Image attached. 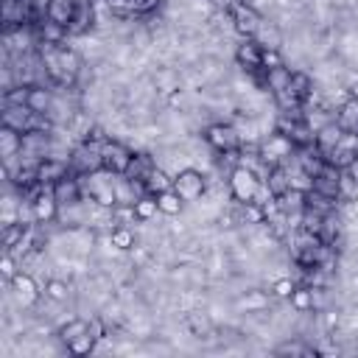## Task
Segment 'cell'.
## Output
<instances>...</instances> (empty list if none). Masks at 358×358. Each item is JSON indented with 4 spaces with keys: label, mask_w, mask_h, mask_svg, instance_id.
I'll return each instance as SVG.
<instances>
[{
    "label": "cell",
    "mask_w": 358,
    "mask_h": 358,
    "mask_svg": "<svg viewBox=\"0 0 358 358\" xmlns=\"http://www.w3.org/2000/svg\"><path fill=\"white\" fill-rule=\"evenodd\" d=\"M344 171H347V173H350L352 179H358V157H355V159H352V162H350V165H347Z\"/></svg>",
    "instance_id": "obj_42"
},
{
    "label": "cell",
    "mask_w": 358,
    "mask_h": 358,
    "mask_svg": "<svg viewBox=\"0 0 358 358\" xmlns=\"http://www.w3.org/2000/svg\"><path fill=\"white\" fill-rule=\"evenodd\" d=\"M22 151V131L11 129V126H3L0 129V157H14Z\"/></svg>",
    "instance_id": "obj_23"
},
{
    "label": "cell",
    "mask_w": 358,
    "mask_h": 358,
    "mask_svg": "<svg viewBox=\"0 0 358 358\" xmlns=\"http://www.w3.org/2000/svg\"><path fill=\"white\" fill-rule=\"evenodd\" d=\"M73 14H76V3L73 0H50V6H48V20L59 22L64 28L73 22Z\"/></svg>",
    "instance_id": "obj_27"
},
{
    "label": "cell",
    "mask_w": 358,
    "mask_h": 358,
    "mask_svg": "<svg viewBox=\"0 0 358 358\" xmlns=\"http://www.w3.org/2000/svg\"><path fill=\"white\" fill-rule=\"evenodd\" d=\"M271 296L274 294H266L263 288H246L241 291V296L235 299V308L241 313H266L268 305H271Z\"/></svg>",
    "instance_id": "obj_12"
},
{
    "label": "cell",
    "mask_w": 358,
    "mask_h": 358,
    "mask_svg": "<svg viewBox=\"0 0 358 358\" xmlns=\"http://www.w3.org/2000/svg\"><path fill=\"white\" fill-rule=\"evenodd\" d=\"M274 352H280V355H308L310 350H308L302 341H285V344H280Z\"/></svg>",
    "instance_id": "obj_40"
},
{
    "label": "cell",
    "mask_w": 358,
    "mask_h": 358,
    "mask_svg": "<svg viewBox=\"0 0 358 358\" xmlns=\"http://www.w3.org/2000/svg\"><path fill=\"white\" fill-rule=\"evenodd\" d=\"M294 313H310L313 310V294H310V285H296L294 294L288 296Z\"/></svg>",
    "instance_id": "obj_31"
},
{
    "label": "cell",
    "mask_w": 358,
    "mask_h": 358,
    "mask_svg": "<svg viewBox=\"0 0 358 358\" xmlns=\"http://www.w3.org/2000/svg\"><path fill=\"white\" fill-rule=\"evenodd\" d=\"M263 84L268 87V95H277L282 90H288L291 84V67H271V70H263Z\"/></svg>",
    "instance_id": "obj_21"
},
{
    "label": "cell",
    "mask_w": 358,
    "mask_h": 358,
    "mask_svg": "<svg viewBox=\"0 0 358 358\" xmlns=\"http://www.w3.org/2000/svg\"><path fill=\"white\" fill-rule=\"evenodd\" d=\"M151 84H154V90L162 95V98H168L171 92H176V90H182L185 84H182V67H173V64H154V73H151Z\"/></svg>",
    "instance_id": "obj_9"
},
{
    "label": "cell",
    "mask_w": 358,
    "mask_h": 358,
    "mask_svg": "<svg viewBox=\"0 0 358 358\" xmlns=\"http://www.w3.org/2000/svg\"><path fill=\"white\" fill-rule=\"evenodd\" d=\"M101 154H103V168H106L109 173H126L129 165H131V157H134L131 145H126V143L117 140V137L103 140V143H101Z\"/></svg>",
    "instance_id": "obj_7"
},
{
    "label": "cell",
    "mask_w": 358,
    "mask_h": 358,
    "mask_svg": "<svg viewBox=\"0 0 358 358\" xmlns=\"http://www.w3.org/2000/svg\"><path fill=\"white\" fill-rule=\"evenodd\" d=\"M87 330H90V322H87L84 316H73L70 322H64V324L56 330V336H59V341L67 347L70 341H76V338H78V336H84Z\"/></svg>",
    "instance_id": "obj_25"
},
{
    "label": "cell",
    "mask_w": 358,
    "mask_h": 358,
    "mask_svg": "<svg viewBox=\"0 0 358 358\" xmlns=\"http://www.w3.org/2000/svg\"><path fill=\"white\" fill-rule=\"evenodd\" d=\"M70 168L76 173H95L103 168V154H101V143L92 140H78V145L73 148V159Z\"/></svg>",
    "instance_id": "obj_6"
},
{
    "label": "cell",
    "mask_w": 358,
    "mask_h": 358,
    "mask_svg": "<svg viewBox=\"0 0 358 358\" xmlns=\"http://www.w3.org/2000/svg\"><path fill=\"white\" fill-rule=\"evenodd\" d=\"M157 204H159V215L176 218V215H182V213H185V204H187V201H185L173 187H168V190L157 193Z\"/></svg>",
    "instance_id": "obj_18"
},
{
    "label": "cell",
    "mask_w": 358,
    "mask_h": 358,
    "mask_svg": "<svg viewBox=\"0 0 358 358\" xmlns=\"http://www.w3.org/2000/svg\"><path fill=\"white\" fill-rule=\"evenodd\" d=\"M42 291H45V296H48L50 302L62 305V302H67V299H70L73 285H70V280H67V277H56V274H53V277H48V280H45Z\"/></svg>",
    "instance_id": "obj_19"
},
{
    "label": "cell",
    "mask_w": 358,
    "mask_h": 358,
    "mask_svg": "<svg viewBox=\"0 0 358 358\" xmlns=\"http://www.w3.org/2000/svg\"><path fill=\"white\" fill-rule=\"evenodd\" d=\"M344 84H347V90H350V95H352V98H358V73H355V70H350V73H347V78H344Z\"/></svg>",
    "instance_id": "obj_41"
},
{
    "label": "cell",
    "mask_w": 358,
    "mask_h": 358,
    "mask_svg": "<svg viewBox=\"0 0 358 358\" xmlns=\"http://www.w3.org/2000/svg\"><path fill=\"white\" fill-rule=\"evenodd\" d=\"M165 0H131V14H140V17H148L154 14Z\"/></svg>",
    "instance_id": "obj_38"
},
{
    "label": "cell",
    "mask_w": 358,
    "mask_h": 358,
    "mask_svg": "<svg viewBox=\"0 0 358 358\" xmlns=\"http://www.w3.org/2000/svg\"><path fill=\"white\" fill-rule=\"evenodd\" d=\"M56 92L50 84H31L28 87V109L31 112H50Z\"/></svg>",
    "instance_id": "obj_14"
},
{
    "label": "cell",
    "mask_w": 358,
    "mask_h": 358,
    "mask_svg": "<svg viewBox=\"0 0 358 358\" xmlns=\"http://www.w3.org/2000/svg\"><path fill=\"white\" fill-rule=\"evenodd\" d=\"M229 14H232V20H235V34L238 36H255V31L260 28V22H263V14L260 11H255L249 3H243V0H232L229 3Z\"/></svg>",
    "instance_id": "obj_8"
},
{
    "label": "cell",
    "mask_w": 358,
    "mask_h": 358,
    "mask_svg": "<svg viewBox=\"0 0 358 358\" xmlns=\"http://www.w3.org/2000/svg\"><path fill=\"white\" fill-rule=\"evenodd\" d=\"M294 288H296V280H294L291 274H280V277L271 280V294H274L277 299H288V296L294 294Z\"/></svg>",
    "instance_id": "obj_33"
},
{
    "label": "cell",
    "mask_w": 358,
    "mask_h": 358,
    "mask_svg": "<svg viewBox=\"0 0 358 358\" xmlns=\"http://www.w3.org/2000/svg\"><path fill=\"white\" fill-rule=\"evenodd\" d=\"M187 8H190L196 17H201V20H210V17L215 14V3H213V0H187Z\"/></svg>",
    "instance_id": "obj_37"
},
{
    "label": "cell",
    "mask_w": 358,
    "mask_h": 358,
    "mask_svg": "<svg viewBox=\"0 0 358 358\" xmlns=\"http://www.w3.org/2000/svg\"><path fill=\"white\" fill-rule=\"evenodd\" d=\"M341 134H344V129L338 126V120H330L324 129H319V131H316V148H319L322 159H324V154H327L330 148H336V145H338Z\"/></svg>",
    "instance_id": "obj_20"
},
{
    "label": "cell",
    "mask_w": 358,
    "mask_h": 358,
    "mask_svg": "<svg viewBox=\"0 0 358 358\" xmlns=\"http://www.w3.org/2000/svg\"><path fill=\"white\" fill-rule=\"evenodd\" d=\"M31 210H34L36 224H53L56 215H59V201H56L53 190H50V187L39 190V193L31 199Z\"/></svg>",
    "instance_id": "obj_11"
},
{
    "label": "cell",
    "mask_w": 358,
    "mask_h": 358,
    "mask_svg": "<svg viewBox=\"0 0 358 358\" xmlns=\"http://www.w3.org/2000/svg\"><path fill=\"white\" fill-rule=\"evenodd\" d=\"M95 344H98V341H95V338L90 336V330H87L84 336H78L76 341L67 344V352H70V355H90V352H95Z\"/></svg>",
    "instance_id": "obj_35"
},
{
    "label": "cell",
    "mask_w": 358,
    "mask_h": 358,
    "mask_svg": "<svg viewBox=\"0 0 358 358\" xmlns=\"http://www.w3.org/2000/svg\"><path fill=\"white\" fill-rule=\"evenodd\" d=\"M134 213H137V218H140L143 224H151V221L159 215V204H157V196H151V193L140 196V199L134 201Z\"/></svg>",
    "instance_id": "obj_30"
},
{
    "label": "cell",
    "mask_w": 358,
    "mask_h": 358,
    "mask_svg": "<svg viewBox=\"0 0 358 358\" xmlns=\"http://www.w3.org/2000/svg\"><path fill=\"white\" fill-rule=\"evenodd\" d=\"M260 53H263V48H260L252 36H243V39L235 45V50H232L238 67H243V70H249V73L263 70V67H260Z\"/></svg>",
    "instance_id": "obj_10"
},
{
    "label": "cell",
    "mask_w": 358,
    "mask_h": 358,
    "mask_svg": "<svg viewBox=\"0 0 358 358\" xmlns=\"http://www.w3.org/2000/svg\"><path fill=\"white\" fill-rule=\"evenodd\" d=\"M173 190L187 201V204H196L204 193H207V173L199 171V168H182L173 173Z\"/></svg>",
    "instance_id": "obj_3"
},
{
    "label": "cell",
    "mask_w": 358,
    "mask_h": 358,
    "mask_svg": "<svg viewBox=\"0 0 358 358\" xmlns=\"http://www.w3.org/2000/svg\"><path fill=\"white\" fill-rule=\"evenodd\" d=\"M277 8H296V0H274Z\"/></svg>",
    "instance_id": "obj_43"
},
{
    "label": "cell",
    "mask_w": 358,
    "mask_h": 358,
    "mask_svg": "<svg viewBox=\"0 0 358 358\" xmlns=\"http://www.w3.org/2000/svg\"><path fill=\"white\" fill-rule=\"evenodd\" d=\"M168 187H173V173L165 171L162 165H157V168L145 176V193L157 196V193H162V190H168Z\"/></svg>",
    "instance_id": "obj_24"
},
{
    "label": "cell",
    "mask_w": 358,
    "mask_h": 358,
    "mask_svg": "<svg viewBox=\"0 0 358 358\" xmlns=\"http://www.w3.org/2000/svg\"><path fill=\"white\" fill-rule=\"evenodd\" d=\"M338 126L344 131H358V98H347L341 106H338V115H336Z\"/></svg>",
    "instance_id": "obj_26"
},
{
    "label": "cell",
    "mask_w": 358,
    "mask_h": 358,
    "mask_svg": "<svg viewBox=\"0 0 358 358\" xmlns=\"http://www.w3.org/2000/svg\"><path fill=\"white\" fill-rule=\"evenodd\" d=\"M260 48H282V42H285V31L277 25V22H268L266 17H263V22H260V28L255 31V36H252Z\"/></svg>",
    "instance_id": "obj_13"
},
{
    "label": "cell",
    "mask_w": 358,
    "mask_h": 358,
    "mask_svg": "<svg viewBox=\"0 0 358 358\" xmlns=\"http://www.w3.org/2000/svg\"><path fill=\"white\" fill-rule=\"evenodd\" d=\"M296 145L291 143L288 134L282 131H271L260 140V159L268 165V168H277V165H285L291 157H294Z\"/></svg>",
    "instance_id": "obj_2"
},
{
    "label": "cell",
    "mask_w": 358,
    "mask_h": 358,
    "mask_svg": "<svg viewBox=\"0 0 358 358\" xmlns=\"http://www.w3.org/2000/svg\"><path fill=\"white\" fill-rule=\"evenodd\" d=\"M6 288H8V294H11V299H14L17 308H34V305L39 302V296H42L36 277H34L31 271H25V268H20V271L6 282Z\"/></svg>",
    "instance_id": "obj_4"
},
{
    "label": "cell",
    "mask_w": 358,
    "mask_h": 358,
    "mask_svg": "<svg viewBox=\"0 0 358 358\" xmlns=\"http://www.w3.org/2000/svg\"><path fill=\"white\" fill-rule=\"evenodd\" d=\"M305 196H308V193L288 187L285 193H280V196H274V199H277L280 213H285V215H288V213H299V210H305Z\"/></svg>",
    "instance_id": "obj_28"
},
{
    "label": "cell",
    "mask_w": 358,
    "mask_h": 358,
    "mask_svg": "<svg viewBox=\"0 0 358 358\" xmlns=\"http://www.w3.org/2000/svg\"><path fill=\"white\" fill-rule=\"evenodd\" d=\"M313 84H316V81H313V76H310V73H305V70H291V84H288V90L299 98V103L310 95Z\"/></svg>",
    "instance_id": "obj_29"
},
{
    "label": "cell",
    "mask_w": 358,
    "mask_h": 358,
    "mask_svg": "<svg viewBox=\"0 0 358 358\" xmlns=\"http://www.w3.org/2000/svg\"><path fill=\"white\" fill-rule=\"evenodd\" d=\"M201 137H204V143H207L213 151H218V154H221V151L241 148V137H238V131H235V126H232L229 120H215V123L204 126Z\"/></svg>",
    "instance_id": "obj_5"
},
{
    "label": "cell",
    "mask_w": 358,
    "mask_h": 358,
    "mask_svg": "<svg viewBox=\"0 0 358 358\" xmlns=\"http://www.w3.org/2000/svg\"><path fill=\"white\" fill-rule=\"evenodd\" d=\"M17 271H20V268H17V257H14L11 252H3V257H0V274H3V280L8 282Z\"/></svg>",
    "instance_id": "obj_39"
},
{
    "label": "cell",
    "mask_w": 358,
    "mask_h": 358,
    "mask_svg": "<svg viewBox=\"0 0 358 358\" xmlns=\"http://www.w3.org/2000/svg\"><path fill=\"white\" fill-rule=\"evenodd\" d=\"M204 268H207V277H213V280L227 277L229 268H232V257L224 255L221 249H213V252L207 255V260H204Z\"/></svg>",
    "instance_id": "obj_22"
},
{
    "label": "cell",
    "mask_w": 358,
    "mask_h": 358,
    "mask_svg": "<svg viewBox=\"0 0 358 358\" xmlns=\"http://www.w3.org/2000/svg\"><path fill=\"white\" fill-rule=\"evenodd\" d=\"M36 25V36H39V42H50V45H62V42H67V36H70V31L64 28V25H59V22H53V20H39V22H34Z\"/></svg>",
    "instance_id": "obj_16"
},
{
    "label": "cell",
    "mask_w": 358,
    "mask_h": 358,
    "mask_svg": "<svg viewBox=\"0 0 358 358\" xmlns=\"http://www.w3.org/2000/svg\"><path fill=\"white\" fill-rule=\"evenodd\" d=\"M70 173V165L67 162H59V159H42L39 165H36V179H39V185H45V187H50L53 182H59L62 176H67Z\"/></svg>",
    "instance_id": "obj_15"
},
{
    "label": "cell",
    "mask_w": 358,
    "mask_h": 358,
    "mask_svg": "<svg viewBox=\"0 0 358 358\" xmlns=\"http://www.w3.org/2000/svg\"><path fill=\"white\" fill-rule=\"evenodd\" d=\"M28 87L31 84H14L11 90L3 92V103H8V106H28Z\"/></svg>",
    "instance_id": "obj_34"
},
{
    "label": "cell",
    "mask_w": 358,
    "mask_h": 358,
    "mask_svg": "<svg viewBox=\"0 0 358 358\" xmlns=\"http://www.w3.org/2000/svg\"><path fill=\"white\" fill-rule=\"evenodd\" d=\"M31 109L28 106H8L3 103V126H11L17 131H28L31 129Z\"/></svg>",
    "instance_id": "obj_17"
},
{
    "label": "cell",
    "mask_w": 358,
    "mask_h": 358,
    "mask_svg": "<svg viewBox=\"0 0 358 358\" xmlns=\"http://www.w3.org/2000/svg\"><path fill=\"white\" fill-rule=\"evenodd\" d=\"M109 235H112V243H115L120 252H129V249L137 243L134 227H115V229H109Z\"/></svg>",
    "instance_id": "obj_32"
},
{
    "label": "cell",
    "mask_w": 358,
    "mask_h": 358,
    "mask_svg": "<svg viewBox=\"0 0 358 358\" xmlns=\"http://www.w3.org/2000/svg\"><path fill=\"white\" fill-rule=\"evenodd\" d=\"M260 182H263V179H260L252 168H243V165H235V168L227 173L229 196H232V201H241V204L255 201V193H257Z\"/></svg>",
    "instance_id": "obj_1"
},
{
    "label": "cell",
    "mask_w": 358,
    "mask_h": 358,
    "mask_svg": "<svg viewBox=\"0 0 358 358\" xmlns=\"http://www.w3.org/2000/svg\"><path fill=\"white\" fill-rule=\"evenodd\" d=\"M285 64V56H282V50H277V48H263V53H260V67L263 70H271V67H282Z\"/></svg>",
    "instance_id": "obj_36"
}]
</instances>
